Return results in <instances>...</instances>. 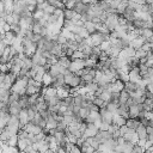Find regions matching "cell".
I'll use <instances>...</instances> for the list:
<instances>
[{"label": "cell", "mask_w": 153, "mask_h": 153, "mask_svg": "<svg viewBox=\"0 0 153 153\" xmlns=\"http://www.w3.org/2000/svg\"><path fill=\"white\" fill-rule=\"evenodd\" d=\"M86 67V60L85 59H74L71 61V65L68 67V69L73 73L78 72L79 69H82Z\"/></svg>", "instance_id": "obj_1"}, {"label": "cell", "mask_w": 153, "mask_h": 153, "mask_svg": "<svg viewBox=\"0 0 153 153\" xmlns=\"http://www.w3.org/2000/svg\"><path fill=\"white\" fill-rule=\"evenodd\" d=\"M99 131V128L94 124V123H91V122H86V128L82 133V136L85 139L87 137H91V136H96L97 133Z\"/></svg>", "instance_id": "obj_2"}, {"label": "cell", "mask_w": 153, "mask_h": 153, "mask_svg": "<svg viewBox=\"0 0 153 153\" xmlns=\"http://www.w3.org/2000/svg\"><path fill=\"white\" fill-rule=\"evenodd\" d=\"M123 137L126 141H129L130 143L133 145H136L139 142V136H137V133L135 129H131V128H128L127 131L123 134Z\"/></svg>", "instance_id": "obj_3"}, {"label": "cell", "mask_w": 153, "mask_h": 153, "mask_svg": "<svg viewBox=\"0 0 153 153\" xmlns=\"http://www.w3.org/2000/svg\"><path fill=\"white\" fill-rule=\"evenodd\" d=\"M128 75H129V80L130 81H134V82H139L142 79L141 73H140V69H139V66L131 67L130 71H129V73H128Z\"/></svg>", "instance_id": "obj_4"}, {"label": "cell", "mask_w": 153, "mask_h": 153, "mask_svg": "<svg viewBox=\"0 0 153 153\" xmlns=\"http://www.w3.org/2000/svg\"><path fill=\"white\" fill-rule=\"evenodd\" d=\"M99 114H100V120L106 123H112V117L114 114L109 111L106 108H99Z\"/></svg>", "instance_id": "obj_5"}, {"label": "cell", "mask_w": 153, "mask_h": 153, "mask_svg": "<svg viewBox=\"0 0 153 153\" xmlns=\"http://www.w3.org/2000/svg\"><path fill=\"white\" fill-rule=\"evenodd\" d=\"M133 143L129 141H126L124 143H117L115 147V152H124V153H131L133 152Z\"/></svg>", "instance_id": "obj_6"}, {"label": "cell", "mask_w": 153, "mask_h": 153, "mask_svg": "<svg viewBox=\"0 0 153 153\" xmlns=\"http://www.w3.org/2000/svg\"><path fill=\"white\" fill-rule=\"evenodd\" d=\"M31 59H32V62L35 65H41V66H45L47 65V57H44L42 55V53H39V51H36L31 56Z\"/></svg>", "instance_id": "obj_7"}, {"label": "cell", "mask_w": 153, "mask_h": 153, "mask_svg": "<svg viewBox=\"0 0 153 153\" xmlns=\"http://www.w3.org/2000/svg\"><path fill=\"white\" fill-rule=\"evenodd\" d=\"M135 130H136V133H137V136H139V140H140V141H146V140H147L148 134H147L146 126H145L143 123H140L139 127H137Z\"/></svg>", "instance_id": "obj_8"}, {"label": "cell", "mask_w": 153, "mask_h": 153, "mask_svg": "<svg viewBox=\"0 0 153 153\" xmlns=\"http://www.w3.org/2000/svg\"><path fill=\"white\" fill-rule=\"evenodd\" d=\"M32 145V141L29 137H19L18 136V142H17V147L20 152H24V149L26 148V146Z\"/></svg>", "instance_id": "obj_9"}, {"label": "cell", "mask_w": 153, "mask_h": 153, "mask_svg": "<svg viewBox=\"0 0 153 153\" xmlns=\"http://www.w3.org/2000/svg\"><path fill=\"white\" fill-rule=\"evenodd\" d=\"M22 109H23V108L20 106L19 102H13V103H10V104H8V112H10L11 115L18 116Z\"/></svg>", "instance_id": "obj_10"}, {"label": "cell", "mask_w": 153, "mask_h": 153, "mask_svg": "<svg viewBox=\"0 0 153 153\" xmlns=\"http://www.w3.org/2000/svg\"><path fill=\"white\" fill-rule=\"evenodd\" d=\"M18 118H19V122H20V124H22V128L30 121V120H29V115H27L26 108H23V109L20 110V112H19V115H18Z\"/></svg>", "instance_id": "obj_11"}, {"label": "cell", "mask_w": 153, "mask_h": 153, "mask_svg": "<svg viewBox=\"0 0 153 153\" xmlns=\"http://www.w3.org/2000/svg\"><path fill=\"white\" fill-rule=\"evenodd\" d=\"M146 42V38L143 37V36H139V37H136V38H134V39H131L130 41V47H133L134 49H139V48H141L142 47V44Z\"/></svg>", "instance_id": "obj_12"}, {"label": "cell", "mask_w": 153, "mask_h": 153, "mask_svg": "<svg viewBox=\"0 0 153 153\" xmlns=\"http://www.w3.org/2000/svg\"><path fill=\"white\" fill-rule=\"evenodd\" d=\"M128 111H129V117H133V118H137L139 114H140V108H139V104H131L128 106Z\"/></svg>", "instance_id": "obj_13"}, {"label": "cell", "mask_w": 153, "mask_h": 153, "mask_svg": "<svg viewBox=\"0 0 153 153\" xmlns=\"http://www.w3.org/2000/svg\"><path fill=\"white\" fill-rule=\"evenodd\" d=\"M97 121H100V114H99V111H92V110H90V114H88V116L86 117L85 122L94 123V122H97Z\"/></svg>", "instance_id": "obj_14"}, {"label": "cell", "mask_w": 153, "mask_h": 153, "mask_svg": "<svg viewBox=\"0 0 153 153\" xmlns=\"http://www.w3.org/2000/svg\"><path fill=\"white\" fill-rule=\"evenodd\" d=\"M71 61H72V59H71L68 55H66V54H63V55L59 56V59H57V63H60L61 66H63V67H66V68H68V67H69Z\"/></svg>", "instance_id": "obj_15"}, {"label": "cell", "mask_w": 153, "mask_h": 153, "mask_svg": "<svg viewBox=\"0 0 153 153\" xmlns=\"http://www.w3.org/2000/svg\"><path fill=\"white\" fill-rule=\"evenodd\" d=\"M140 123H141V122H140L139 118H133V117H129V118H127V121H126V126H127L128 128H131V129H136Z\"/></svg>", "instance_id": "obj_16"}, {"label": "cell", "mask_w": 153, "mask_h": 153, "mask_svg": "<svg viewBox=\"0 0 153 153\" xmlns=\"http://www.w3.org/2000/svg\"><path fill=\"white\" fill-rule=\"evenodd\" d=\"M84 26H85V29L88 31L90 35H92V33H94V32L97 31L96 23H93L92 20H86V22H84Z\"/></svg>", "instance_id": "obj_17"}, {"label": "cell", "mask_w": 153, "mask_h": 153, "mask_svg": "<svg viewBox=\"0 0 153 153\" xmlns=\"http://www.w3.org/2000/svg\"><path fill=\"white\" fill-rule=\"evenodd\" d=\"M65 84V76H63V74H59L56 78H54V80H53V86L55 87V88H59V87H61L62 85Z\"/></svg>", "instance_id": "obj_18"}, {"label": "cell", "mask_w": 153, "mask_h": 153, "mask_svg": "<svg viewBox=\"0 0 153 153\" xmlns=\"http://www.w3.org/2000/svg\"><path fill=\"white\" fill-rule=\"evenodd\" d=\"M126 121H127V118H124L123 116H121V115H118V114H114V117H112V123L114 124H117L118 127H121V126H123V124H126Z\"/></svg>", "instance_id": "obj_19"}, {"label": "cell", "mask_w": 153, "mask_h": 153, "mask_svg": "<svg viewBox=\"0 0 153 153\" xmlns=\"http://www.w3.org/2000/svg\"><path fill=\"white\" fill-rule=\"evenodd\" d=\"M16 36H17V35H16L14 32H12L11 30H10V31H6V32H5V37H4L5 43H6L7 45H11V44H12V42L14 41Z\"/></svg>", "instance_id": "obj_20"}, {"label": "cell", "mask_w": 153, "mask_h": 153, "mask_svg": "<svg viewBox=\"0 0 153 153\" xmlns=\"http://www.w3.org/2000/svg\"><path fill=\"white\" fill-rule=\"evenodd\" d=\"M136 88H137V82H134V81H130V80L124 82V90L127 92H129V93L134 92V91H136Z\"/></svg>", "instance_id": "obj_21"}, {"label": "cell", "mask_w": 153, "mask_h": 153, "mask_svg": "<svg viewBox=\"0 0 153 153\" xmlns=\"http://www.w3.org/2000/svg\"><path fill=\"white\" fill-rule=\"evenodd\" d=\"M47 121V124H45V129H54V128H56L57 127V120H55L54 117H53V115L50 116V117H48V120H45Z\"/></svg>", "instance_id": "obj_22"}, {"label": "cell", "mask_w": 153, "mask_h": 153, "mask_svg": "<svg viewBox=\"0 0 153 153\" xmlns=\"http://www.w3.org/2000/svg\"><path fill=\"white\" fill-rule=\"evenodd\" d=\"M129 97H130L129 92H127V91L123 88V90L120 92V99H118V103H120V104H126L127 100L129 99Z\"/></svg>", "instance_id": "obj_23"}, {"label": "cell", "mask_w": 153, "mask_h": 153, "mask_svg": "<svg viewBox=\"0 0 153 153\" xmlns=\"http://www.w3.org/2000/svg\"><path fill=\"white\" fill-rule=\"evenodd\" d=\"M140 36H143L145 38H148L151 36H153V30L151 27H142V29H137Z\"/></svg>", "instance_id": "obj_24"}, {"label": "cell", "mask_w": 153, "mask_h": 153, "mask_svg": "<svg viewBox=\"0 0 153 153\" xmlns=\"http://www.w3.org/2000/svg\"><path fill=\"white\" fill-rule=\"evenodd\" d=\"M53 80H54V78L50 75V73H49V72H45V73L43 74L42 84H43V85H45V86H50V85L53 84Z\"/></svg>", "instance_id": "obj_25"}, {"label": "cell", "mask_w": 153, "mask_h": 153, "mask_svg": "<svg viewBox=\"0 0 153 153\" xmlns=\"http://www.w3.org/2000/svg\"><path fill=\"white\" fill-rule=\"evenodd\" d=\"M85 87H86V90H87V92H90V93H94L97 90H98V84L96 82V81H92V82H88V84H86L85 85Z\"/></svg>", "instance_id": "obj_26"}, {"label": "cell", "mask_w": 153, "mask_h": 153, "mask_svg": "<svg viewBox=\"0 0 153 153\" xmlns=\"http://www.w3.org/2000/svg\"><path fill=\"white\" fill-rule=\"evenodd\" d=\"M18 102H19V104H20L22 108H27L29 106V96L26 93L20 94V98H19Z\"/></svg>", "instance_id": "obj_27"}, {"label": "cell", "mask_w": 153, "mask_h": 153, "mask_svg": "<svg viewBox=\"0 0 153 153\" xmlns=\"http://www.w3.org/2000/svg\"><path fill=\"white\" fill-rule=\"evenodd\" d=\"M86 141L88 142V145H90V146H92V147H93V148H94L96 151H98V147H99L100 142H99V141H98V140H97V139H96L94 136L87 137V139H86Z\"/></svg>", "instance_id": "obj_28"}, {"label": "cell", "mask_w": 153, "mask_h": 153, "mask_svg": "<svg viewBox=\"0 0 153 153\" xmlns=\"http://www.w3.org/2000/svg\"><path fill=\"white\" fill-rule=\"evenodd\" d=\"M88 114H90V109L86 108V106H81V108L79 109V111H78V115H79L84 121L86 120V117L88 116Z\"/></svg>", "instance_id": "obj_29"}, {"label": "cell", "mask_w": 153, "mask_h": 153, "mask_svg": "<svg viewBox=\"0 0 153 153\" xmlns=\"http://www.w3.org/2000/svg\"><path fill=\"white\" fill-rule=\"evenodd\" d=\"M69 57H71L72 60H74V59H87V56H86L81 50H79V49H78V50H74L73 54H72Z\"/></svg>", "instance_id": "obj_30"}, {"label": "cell", "mask_w": 153, "mask_h": 153, "mask_svg": "<svg viewBox=\"0 0 153 153\" xmlns=\"http://www.w3.org/2000/svg\"><path fill=\"white\" fill-rule=\"evenodd\" d=\"M92 102H93L97 106H99V108H106V104H108V102L103 100V99H102V98H99V97H94Z\"/></svg>", "instance_id": "obj_31"}, {"label": "cell", "mask_w": 153, "mask_h": 153, "mask_svg": "<svg viewBox=\"0 0 153 153\" xmlns=\"http://www.w3.org/2000/svg\"><path fill=\"white\" fill-rule=\"evenodd\" d=\"M41 91V88L39 87H36V86H33V85H27L26 86V94L27 96H30V94H32V93H36V92H39Z\"/></svg>", "instance_id": "obj_32"}, {"label": "cell", "mask_w": 153, "mask_h": 153, "mask_svg": "<svg viewBox=\"0 0 153 153\" xmlns=\"http://www.w3.org/2000/svg\"><path fill=\"white\" fill-rule=\"evenodd\" d=\"M19 98H20V94H19V93H17V92H12V91H11V94H10V98H8V103H7V104L13 103V102H18Z\"/></svg>", "instance_id": "obj_33"}, {"label": "cell", "mask_w": 153, "mask_h": 153, "mask_svg": "<svg viewBox=\"0 0 153 153\" xmlns=\"http://www.w3.org/2000/svg\"><path fill=\"white\" fill-rule=\"evenodd\" d=\"M118 103H114V102H109L108 104H106V109L109 110V111H111L112 114L114 112H116V110H117V108H118Z\"/></svg>", "instance_id": "obj_34"}, {"label": "cell", "mask_w": 153, "mask_h": 153, "mask_svg": "<svg viewBox=\"0 0 153 153\" xmlns=\"http://www.w3.org/2000/svg\"><path fill=\"white\" fill-rule=\"evenodd\" d=\"M146 54H147V51H145L143 49H141V48H139V49H136V51H135V57L136 59H142V57H146Z\"/></svg>", "instance_id": "obj_35"}, {"label": "cell", "mask_w": 153, "mask_h": 153, "mask_svg": "<svg viewBox=\"0 0 153 153\" xmlns=\"http://www.w3.org/2000/svg\"><path fill=\"white\" fill-rule=\"evenodd\" d=\"M17 142H18V134L11 136L5 143H7V145H10V146H17Z\"/></svg>", "instance_id": "obj_36"}, {"label": "cell", "mask_w": 153, "mask_h": 153, "mask_svg": "<svg viewBox=\"0 0 153 153\" xmlns=\"http://www.w3.org/2000/svg\"><path fill=\"white\" fill-rule=\"evenodd\" d=\"M127 6H128V2H120L118 4V6H117V8H116V11H117V13H120V14H122L123 12H124V10L127 8Z\"/></svg>", "instance_id": "obj_37"}, {"label": "cell", "mask_w": 153, "mask_h": 153, "mask_svg": "<svg viewBox=\"0 0 153 153\" xmlns=\"http://www.w3.org/2000/svg\"><path fill=\"white\" fill-rule=\"evenodd\" d=\"M145 151L146 149H145L143 146H140L139 143H136V145L133 146V152L131 153H141V152H145Z\"/></svg>", "instance_id": "obj_38"}, {"label": "cell", "mask_w": 153, "mask_h": 153, "mask_svg": "<svg viewBox=\"0 0 153 153\" xmlns=\"http://www.w3.org/2000/svg\"><path fill=\"white\" fill-rule=\"evenodd\" d=\"M43 14H44V12H43L42 10L36 8V10H35V12L32 13V17H33L35 19H41V18L43 17Z\"/></svg>", "instance_id": "obj_39"}, {"label": "cell", "mask_w": 153, "mask_h": 153, "mask_svg": "<svg viewBox=\"0 0 153 153\" xmlns=\"http://www.w3.org/2000/svg\"><path fill=\"white\" fill-rule=\"evenodd\" d=\"M54 11H55V7H54L53 5H50V4H49V5H47V6H45V8L43 10V12H44V13H48V14L54 13Z\"/></svg>", "instance_id": "obj_40"}, {"label": "cell", "mask_w": 153, "mask_h": 153, "mask_svg": "<svg viewBox=\"0 0 153 153\" xmlns=\"http://www.w3.org/2000/svg\"><path fill=\"white\" fill-rule=\"evenodd\" d=\"M67 41H68V38H66V37L60 32L59 36H57V43H60V44H65V43H67Z\"/></svg>", "instance_id": "obj_41"}, {"label": "cell", "mask_w": 153, "mask_h": 153, "mask_svg": "<svg viewBox=\"0 0 153 153\" xmlns=\"http://www.w3.org/2000/svg\"><path fill=\"white\" fill-rule=\"evenodd\" d=\"M111 123H106V122H100L99 123V130H109V127H110Z\"/></svg>", "instance_id": "obj_42"}, {"label": "cell", "mask_w": 153, "mask_h": 153, "mask_svg": "<svg viewBox=\"0 0 153 153\" xmlns=\"http://www.w3.org/2000/svg\"><path fill=\"white\" fill-rule=\"evenodd\" d=\"M135 4H139V5H145L146 4V0H131Z\"/></svg>", "instance_id": "obj_43"}, {"label": "cell", "mask_w": 153, "mask_h": 153, "mask_svg": "<svg viewBox=\"0 0 153 153\" xmlns=\"http://www.w3.org/2000/svg\"><path fill=\"white\" fill-rule=\"evenodd\" d=\"M149 85H152V86H153V78L151 79V81H149Z\"/></svg>", "instance_id": "obj_44"}, {"label": "cell", "mask_w": 153, "mask_h": 153, "mask_svg": "<svg viewBox=\"0 0 153 153\" xmlns=\"http://www.w3.org/2000/svg\"><path fill=\"white\" fill-rule=\"evenodd\" d=\"M152 111H153V102H152Z\"/></svg>", "instance_id": "obj_45"}, {"label": "cell", "mask_w": 153, "mask_h": 153, "mask_svg": "<svg viewBox=\"0 0 153 153\" xmlns=\"http://www.w3.org/2000/svg\"><path fill=\"white\" fill-rule=\"evenodd\" d=\"M152 67H153V65H152Z\"/></svg>", "instance_id": "obj_46"}, {"label": "cell", "mask_w": 153, "mask_h": 153, "mask_svg": "<svg viewBox=\"0 0 153 153\" xmlns=\"http://www.w3.org/2000/svg\"><path fill=\"white\" fill-rule=\"evenodd\" d=\"M152 50H153V49H152Z\"/></svg>", "instance_id": "obj_47"}]
</instances>
